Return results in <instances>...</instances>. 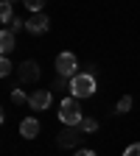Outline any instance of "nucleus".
Wrapping results in <instances>:
<instances>
[{
	"mask_svg": "<svg viewBox=\"0 0 140 156\" xmlns=\"http://www.w3.org/2000/svg\"><path fill=\"white\" fill-rule=\"evenodd\" d=\"M95 75L93 73H76L73 78H70V92H73V98L78 101V98H90V95H95Z\"/></svg>",
	"mask_w": 140,
	"mask_h": 156,
	"instance_id": "obj_1",
	"label": "nucleus"
},
{
	"mask_svg": "<svg viewBox=\"0 0 140 156\" xmlns=\"http://www.w3.org/2000/svg\"><path fill=\"white\" fill-rule=\"evenodd\" d=\"M59 120H62L65 126H81L84 114H81V109H78L76 98H65V101L59 103Z\"/></svg>",
	"mask_w": 140,
	"mask_h": 156,
	"instance_id": "obj_2",
	"label": "nucleus"
},
{
	"mask_svg": "<svg viewBox=\"0 0 140 156\" xmlns=\"http://www.w3.org/2000/svg\"><path fill=\"white\" fill-rule=\"evenodd\" d=\"M81 136H84L81 126H65V128H62V134L56 136V142L62 145V148H76L78 142H81Z\"/></svg>",
	"mask_w": 140,
	"mask_h": 156,
	"instance_id": "obj_3",
	"label": "nucleus"
},
{
	"mask_svg": "<svg viewBox=\"0 0 140 156\" xmlns=\"http://www.w3.org/2000/svg\"><path fill=\"white\" fill-rule=\"evenodd\" d=\"M76 56L73 53H59L56 56V73H59V78H73L76 75Z\"/></svg>",
	"mask_w": 140,
	"mask_h": 156,
	"instance_id": "obj_4",
	"label": "nucleus"
},
{
	"mask_svg": "<svg viewBox=\"0 0 140 156\" xmlns=\"http://www.w3.org/2000/svg\"><path fill=\"white\" fill-rule=\"evenodd\" d=\"M17 75H20V81H23V84H34V81H39L42 70H39L36 62H31V58H28V62H23V64L17 67Z\"/></svg>",
	"mask_w": 140,
	"mask_h": 156,
	"instance_id": "obj_5",
	"label": "nucleus"
},
{
	"mask_svg": "<svg viewBox=\"0 0 140 156\" xmlns=\"http://www.w3.org/2000/svg\"><path fill=\"white\" fill-rule=\"evenodd\" d=\"M28 106H31L34 112L48 109V106H51V89H36V92H31V95H28Z\"/></svg>",
	"mask_w": 140,
	"mask_h": 156,
	"instance_id": "obj_6",
	"label": "nucleus"
},
{
	"mask_svg": "<svg viewBox=\"0 0 140 156\" xmlns=\"http://www.w3.org/2000/svg\"><path fill=\"white\" fill-rule=\"evenodd\" d=\"M48 25H51V20H48L42 11H39V14H34L28 23H25V31H31V34H45Z\"/></svg>",
	"mask_w": 140,
	"mask_h": 156,
	"instance_id": "obj_7",
	"label": "nucleus"
},
{
	"mask_svg": "<svg viewBox=\"0 0 140 156\" xmlns=\"http://www.w3.org/2000/svg\"><path fill=\"white\" fill-rule=\"evenodd\" d=\"M20 134H23L25 140H34V136H39V120H36V117H25V120L20 123Z\"/></svg>",
	"mask_w": 140,
	"mask_h": 156,
	"instance_id": "obj_8",
	"label": "nucleus"
},
{
	"mask_svg": "<svg viewBox=\"0 0 140 156\" xmlns=\"http://www.w3.org/2000/svg\"><path fill=\"white\" fill-rule=\"evenodd\" d=\"M14 45H17L14 31H11V28H3V31H0V50H3V56H9V53L14 50Z\"/></svg>",
	"mask_w": 140,
	"mask_h": 156,
	"instance_id": "obj_9",
	"label": "nucleus"
},
{
	"mask_svg": "<svg viewBox=\"0 0 140 156\" xmlns=\"http://www.w3.org/2000/svg\"><path fill=\"white\" fill-rule=\"evenodd\" d=\"M0 20H3V25H11L14 23V11H11V3H9V0H3V3H0Z\"/></svg>",
	"mask_w": 140,
	"mask_h": 156,
	"instance_id": "obj_10",
	"label": "nucleus"
},
{
	"mask_svg": "<svg viewBox=\"0 0 140 156\" xmlns=\"http://www.w3.org/2000/svg\"><path fill=\"white\" fill-rule=\"evenodd\" d=\"M129 109H132V98H129V95H123V98H121V101H118V106H115V112H118V114H126Z\"/></svg>",
	"mask_w": 140,
	"mask_h": 156,
	"instance_id": "obj_11",
	"label": "nucleus"
},
{
	"mask_svg": "<svg viewBox=\"0 0 140 156\" xmlns=\"http://www.w3.org/2000/svg\"><path fill=\"white\" fill-rule=\"evenodd\" d=\"M81 131H87V134L98 131V120H95V117H84V120H81Z\"/></svg>",
	"mask_w": 140,
	"mask_h": 156,
	"instance_id": "obj_12",
	"label": "nucleus"
},
{
	"mask_svg": "<svg viewBox=\"0 0 140 156\" xmlns=\"http://www.w3.org/2000/svg\"><path fill=\"white\" fill-rule=\"evenodd\" d=\"M11 70H14V64L9 62V56H3L0 58V75H11Z\"/></svg>",
	"mask_w": 140,
	"mask_h": 156,
	"instance_id": "obj_13",
	"label": "nucleus"
},
{
	"mask_svg": "<svg viewBox=\"0 0 140 156\" xmlns=\"http://www.w3.org/2000/svg\"><path fill=\"white\" fill-rule=\"evenodd\" d=\"M23 3H25L34 14H39V11H42V6H45V0H23Z\"/></svg>",
	"mask_w": 140,
	"mask_h": 156,
	"instance_id": "obj_14",
	"label": "nucleus"
},
{
	"mask_svg": "<svg viewBox=\"0 0 140 156\" xmlns=\"http://www.w3.org/2000/svg\"><path fill=\"white\" fill-rule=\"evenodd\" d=\"M11 101L20 106V103H28V98H25V92H23V89H11Z\"/></svg>",
	"mask_w": 140,
	"mask_h": 156,
	"instance_id": "obj_15",
	"label": "nucleus"
},
{
	"mask_svg": "<svg viewBox=\"0 0 140 156\" xmlns=\"http://www.w3.org/2000/svg\"><path fill=\"white\" fill-rule=\"evenodd\" d=\"M123 156H140V142H134V145H129V148L123 151Z\"/></svg>",
	"mask_w": 140,
	"mask_h": 156,
	"instance_id": "obj_16",
	"label": "nucleus"
},
{
	"mask_svg": "<svg viewBox=\"0 0 140 156\" xmlns=\"http://www.w3.org/2000/svg\"><path fill=\"white\" fill-rule=\"evenodd\" d=\"M9 28H11V31H20V28H25V23H23V20H14Z\"/></svg>",
	"mask_w": 140,
	"mask_h": 156,
	"instance_id": "obj_17",
	"label": "nucleus"
},
{
	"mask_svg": "<svg viewBox=\"0 0 140 156\" xmlns=\"http://www.w3.org/2000/svg\"><path fill=\"white\" fill-rule=\"evenodd\" d=\"M76 156H95V151H90V148H84V151H76Z\"/></svg>",
	"mask_w": 140,
	"mask_h": 156,
	"instance_id": "obj_18",
	"label": "nucleus"
}]
</instances>
